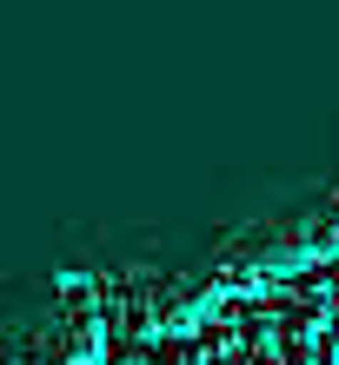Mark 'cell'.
I'll return each mask as SVG.
<instances>
[{"label":"cell","mask_w":339,"mask_h":365,"mask_svg":"<svg viewBox=\"0 0 339 365\" xmlns=\"http://www.w3.org/2000/svg\"><path fill=\"white\" fill-rule=\"evenodd\" d=\"M306 359H313V346L280 312H253L246 319V365H306Z\"/></svg>","instance_id":"6da1fadb"},{"label":"cell","mask_w":339,"mask_h":365,"mask_svg":"<svg viewBox=\"0 0 339 365\" xmlns=\"http://www.w3.org/2000/svg\"><path fill=\"white\" fill-rule=\"evenodd\" d=\"M333 299H339V292H333V279H300V286L286 292V312H280V319H286L300 339H306V332H326V326H333V312H339Z\"/></svg>","instance_id":"7a4b0ae2"},{"label":"cell","mask_w":339,"mask_h":365,"mask_svg":"<svg viewBox=\"0 0 339 365\" xmlns=\"http://www.w3.org/2000/svg\"><path fill=\"white\" fill-rule=\"evenodd\" d=\"M326 365H339V312H333V326H326Z\"/></svg>","instance_id":"3957f363"},{"label":"cell","mask_w":339,"mask_h":365,"mask_svg":"<svg viewBox=\"0 0 339 365\" xmlns=\"http://www.w3.org/2000/svg\"><path fill=\"white\" fill-rule=\"evenodd\" d=\"M326 279H333V292H339V266H333V272H326Z\"/></svg>","instance_id":"277c9868"}]
</instances>
